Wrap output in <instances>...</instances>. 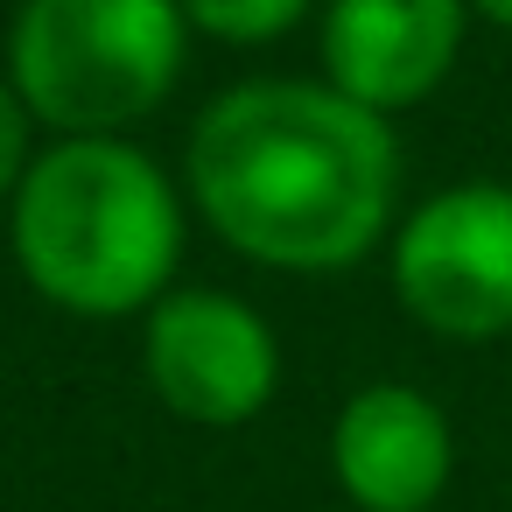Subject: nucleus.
<instances>
[{"instance_id": "obj_1", "label": "nucleus", "mask_w": 512, "mask_h": 512, "mask_svg": "<svg viewBox=\"0 0 512 512\" xmlns=\"http://www.w3.org/2000/svg\"><path fill=\"white\" fill-rule=\"evenodd\" d=\"M183 197L253 267L344 274L400 225V141L323 78H246L190 120Z\"/></svg>"}, {"instance_id": "obj_2", "label": "nucleus", "mask_w": 512, "mask_h": 512, "mask_svg": "<svg viewBox=\"0 0 512 512\" xmlns=\"http://www.w3.org/2000/svg\"><path fill=\"white\" fill-rule=\"evenodd\" d=\"M183 239H190L183 183L127 134L36 148L8 204L15 274L50 309L92 323L148 316L176 288Z\"/></svg>"}, {"instance_id": "obj_3", "label": "nucleus", "mask_w": 512, "mask_h": 512, "mask_svg": "<svg viewBox=\"0 0 512 512\" xmlns=\"http://www.w3.org/2000/svg\"><path fill=\"white\" fill-rule=\"evenodd\" d=\"M183 64L190 22L176 0H22L0 78L50 141H85L162 113Z\"/></svg>"}, {"instance_id": "obj_4", "label": "nucleus", "mask_w": 512, "mask_h": 512, "mask_svg": "<svg viewBox=\"0 0 512 512\" xmlns=\"http://www.w3.org/2000/svg\"><path fill=\"white\" fill-rule=\"evenodd\" d=\"M393 302L442 344L512 337V183H449L386 239Z\"/></svg>"}, {"instance_id": "obj_5", "label": "nucleus", "mask_w": 512, "mask_h": 512, "mask_svg": "<svg viewBox=\"0 0 512 512\" xmlns=\"http://www.w3.org/2000/svg\"><path fill=\"white\" fill-rule=\"evenodd\" d=\"M141 379L190 428H246L281 393V337L232 288H169L141 316Z\"/></svg>"}, {"instance_id": "obj_6", "label": "nucleus", "mask_w": 512, "mask_h": 512, "mask_svg": "<svg viewBox=\"0 0 512 512\" xmlns=\"http://www.w3.org/2000/svg\"><path fill=\"white\" fill-rule=\"evenodd\" d=\"M470 22H477L470 0H323L316 15L323 85L379 120H400L449 85Z\"/></svg>"}, {"instance_id": "obj_7", "label": "nucleus", "mask_w": 512, "mask_h": 512, "mask_svg": "<svg viewBox=\"0 0 512 512\" xmlns=\"http://www.w3.org/2000/svg\"><path fill=\"white\" fill-rule=\"evenodd\" d=\"M330 477L358 512H435L456 477V428L421 386L372 379L330 421Z\"/></svg>"}, {"instance_id": "obj_8", "label": "nucleus", "mask_w": 512, "mask_h": 512, "mask_svg": "<svg viewBox=\"0 0 512 512\" xmlns=\"http://www.w3.org/2000/svg\"><path fill=\"white\" fill-rule=\"evenodd\" d=\"M176 8H183L190 36L260 50V43H281L288 29H302L316 15V0H176Z\"/></svg>"}, {"instance_id": "obj_9", "label": "nucleus", "mask_w": 512, "mask_h": 512, "mask_svg": "<svg viewBox=\"0 0 512 512\" xmlns=\"http://www.w3.org/2000/svg\"><path fill=\"white\" fill-rule=\"evenodd\" d=\"M36 120H29V106L15 99V85L0 78V211L15 204V190H22V176H29V162H36Z\"/></svg>"}, {"instance_id": "obj_10", "label": "nucleus", "mask_w": 512, "mask_h": 512, "mask_svg": "<svg viewBox=\"0 0 512 512\" xmlns=\"http://www.w3.org/2000/svg\"><path fill=\"white\" fill-rule=\"evenodd\" d=\"M470 15H477V22H491V29H505V36H512V0H470Z\"/></svg>"}]
</instances>
